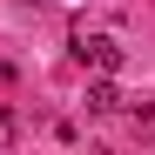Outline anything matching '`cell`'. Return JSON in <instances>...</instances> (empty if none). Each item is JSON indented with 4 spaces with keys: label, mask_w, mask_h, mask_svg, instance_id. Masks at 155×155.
Here are the masks:
<instances>
[{
    "label": "cell",
    "mask_w": 155,
    "mask_h": 155,
    "mask_svg": "<svg viewBox=\"0 0 155 155\" xmlns=\"http://www.w3.org/2000/svg\"><path fill=\"white\" fill-rule=\"evenodd\" d=\"M74 54H81L88 68H101V74H115V68H121V47H115V34H74Z\"/></svg>",
    "instance_id": "1"
},
{
    "label": "cell",
    "mask_w": 155,
    "mask_h": 155,
    "mask_svg": "<svg viewBox=\"0 0 155 155\" xmlns=\"http://www.w3.org/2000/svg\"><path fill=\"white\" fill-rule=\"evenodd\" d=\"M88 108H94V115H108V108H121V94H115V81H88Z\"/></svg>",
    "instance_id": "2"
},
{
    "label": "cell",
    "mask_w": 155,
    "mask_h": 155,
    "mask_svg": "<svg viewBox=\"0 0 155 155\" xmlns=\"http://www.w3.org/2000/svg\"><path fill=\"white\" fill-rule=\"evenodd\" d=\"M0 142H14V115L7 108H0Z\"/></svg>",
    "instance_id": "3"
}]
</instances>
